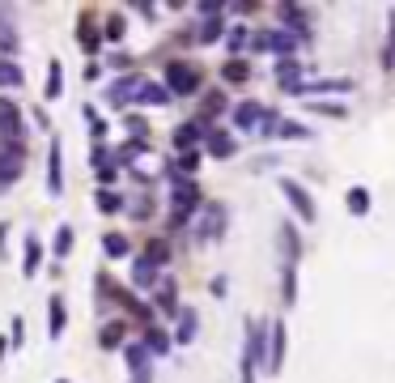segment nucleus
Returning <instances> with one entry per match:
<instances>
[{"mask_svg":"<svg viewBox=\"0 0 395 383\" xmlns=\"http://www.w3.org/2000/svg\"><path fill=\"white\" fill-rule=\"evenodd\" d=\"M17 179H21V145L0 141V188H9Z\"/></svg>","mask_w":395,"mask_h":383,"instance_id":"nucleus-8","label":"nucleus"},{"mask_svg":"<svg viewBox=\"0 0 395 383\" xmlns=\"http://www.w3.org/2000/svg\"><path fill=\"white\" fill-rule=\"evenodd\" d=\"M9 341H13V350L26 341V333H21V315H13V337H9Z\"/></svg>","mask_w":395,"mask_h":383,"instance_id":"nucleus-46","label":"nucleus"},{"mask_svg":"<svg viewBox=\"0 0 395 383\" xmlns=\"http://www.w3.org/2000/svg\"><path fill=\"white\" fill-rule=\"evenodd\" d=\"M77 43H81L85 51H98V47H102V34H98V26H94V17H89V13H85V17H81V26H77Z\"/></svg>","mask_w":395,"mask_h":383,"instance_id":"nucleus-18","label":"nucleus"},{"mask_svg":"<svg viewBox=\"0 0 395 383\" xmlns=\"http://www.w3.org/2000/svg\"><path fill=\"white\" fill-rule=\"evenodd\" d=\"M0 136H9L13 145H21L26 136V124H21V107L13 98H0Z\"/></svg>","mask_w":395,"mask_h":383,"instance_id":"nucleus-7","label":"nucleus"},{"mask_svg":"<svg viewBox=\"0 0 395 383\" xmlns=\"http://www.w3.org/2000/svg\"><path fill=\"white\" fill-rule=\"evenodd\" d=\"M21 81H26V72H21V68H17L13 60H0V85H9V90H17Z\"/></svg>","mask_w":395,"mask_h":383,"instance_id":"nucleus-31","label":"nucleus"},{"mask_svg":"<svg viewBox=\"0 0 395 383\" xmlns=\"http://www.w3.org/2000/svg\"><path fill=\"white\" fill-rule=\"evenodd\" d=\"M277 81L289 90V94H298L306 81H302V64H298V55H289V60H277Z\"/></svg>","mask_w":395,"mask_h":383,"instance_id":"nucleus-12","label":"nucleus"},{"mask_svg":"<svg viewBox=\"0 0 395 383\" xmlns=\"http://www.w3.org/2000/svg\"><path fill=\"white\" fill-rule=\"evenodd\" d=\"M281 247H285V264H298V256H302V243H298V230L285 222L281 226Z\"/></svg>","mask_w":395,"mask_h":383,"instance_id":"nucleus-23","label":"nucleus"},{"mask_svg":"<svg viewBox=\"0 0 395 383\" xmlns=\"http://www.w3.org/2000/svg\"><path fill=\"white\" fill-rule=\"evenodd\" d=\"M102 34H106L111 43H119V38H123V17H119V13H111V17H106V30H102Z\"/></svg>","mask_w":395,"mask_h":383,"instance_id":"nucleus-39","label":"nucleus"},{"mask_svg":"<svg viewBox=\"0 0 395 383\" xmlns=\"http://www.w3.org/2000/svg\"><path fill=\"white\" fill-rule=\"evenodd\" d=\"M68 252H72V226L64 222V226L55 230V243H51V256H55V260H64Z\"/></svg>","mask_w":395,"mask_h":383,"instance_id":"nucleus-29","label":"nucleus"},{"mask_svg":"<svg viewBox=\"0 0 395 383\" xmlns=\"http://www.w3.org/2000/svg\"><path fill=\"white\" fill-rule=\"evenodd\" d=\"M281 21H285L289 30H298L302 38L311 34V17H306V9H298V4H281Z\"/></svg>","mask_w":395,"mask_h":383,"instance_id":"nucleus-16","label":"nucleus"},{"mask_svg":"<svg viewBox=\"0 0 395 383\" xmlns=\"http://www.w3.org/2000/svg\"><path fill=\"white\" fill-rule=\"evenodd\" d=\"M4 350H9V341H4V337H0V358H4Z\"/></svg>","mask_w":395,"mask_h":383,"instance_id":"nucleus-51","label":"nucleus"},{"mask_svg":"<svg viewBox=\"0 0 395 383\" xmlns=\"http://www.w3.org/2000/svg\"><path fill=\"white\" fill-rule=\"evenodd\" d=\"M123 124H128V132H132V141H145V136H149V124H145L140 115H128Z\"/></svg>","mask_w":395,"mask_h":383,"instance_id":"nucleus-40","label":"nucleus"},{"mask_svg":"<svg viewBox=\"0 0 395 383\" xmlns=\"http://www.w3.org/2000/svg\"><path fill=\"white\" fill-rule=\"evenodd\" d=\"M170 98H174V94H170L166 85H157V81H145V85H140V94H136V102H140V107H166Z\"/></svg>","mask_w":395,"mask_h":383,"instance_id":"nucleus-14","label":"nucleus"},{"mask_svg":"<svg viewBox=\"0 0 395 383\" xmlns=\"http://www.w3.org/2000/svg\"><path fill=\"white\" fill-rule=\"evenodd\" d=\"M345 205H349L353 217H366V213H370V192H366V188H353V192L345 196Z\"/></svg>","mask_w":395,"mask_h":383,"instance_id":"nucleus-25","label":"nucleus"},{"mask_svg":"<svg viewBox=\"0 0 395 383\" xmlns=\"http://www.w3.org/2000/svg\"><path fill=\"white\" fill-rule=\"evenodd\" d=\"M221 222H226V209H221V205H208V209H204V226H200V239H221V230H226Z\"/></svg>","mask_w":395,"mask_h":383,"instance_id":"nucleus-17","label":"nucleus"},{"mask_svg":"<svg viewBox=\"0 0 395 383\" xmlns=\"http://www.w3.org/2000/svg\"><path fill=\"white\" fill-rule=\"evenodd\" d=\"M281 192H285V200L294 205V213L302 217V222H319V209H315V200H311V192L298 183V179H281Z\"/></svg>","mask_w":395,"mask_h":383,"instance_id":"nucleus-3","label":"nucleus"},{"mask_svg":"<svg viewBox=\"0 0 395 383\" xmlns=\"http://www.w3.org/2000/svg\"><path fill=\"white\" fill-rule=\"evenodd\" d=\"M60 153H64V145H60V136H55V141H51V153H47V192H51V196L64 192V158H60Z\"/></svg>","mask_w":395,"mask_h":383,"instance_id":"nucleus-10","label":"nucleus"},{"mask_svg":"<svg viewBox=\"0 0 395 383\" xmlns=\"http://www.w3.org/2000/svg\"><path fill=\"white\" fill-rule=\"evenodd\" d=\"M128 367H132V375H136V371H149V350H145V341L128 350Z\"/></svg>","mask_w":395,"mask_h":383,"instance_id":"nucleus-32","label":"nucleus"},{"mask_svg":"<svg viewBox=\"0 0 395 383\" xmlns=\"http://www.w3.org/2000/svg\"><path fill=\"white\" fill-rule=\"evenodd\" d=\"M38 264H43V243H38L34 234H26V260H21V273H26V277H34V273H38Z\"/></svg>","mask_w":395,"mask_h":383,"instance_id":"nucleus-20","label":"nucleus"},{"mask_svg":"<svg viewBox=\"0 0 395 383\" xmlns=\"http://www.w3.org/2000/svg\"><path fill=\"white\" fill-rule=\"evenodd\" d=\"M145 260H153V264L162 269V264L170 260V243H166V239H149V243H145Z\"/></svg>","mask_w":395,"mask_h":383,"instance_id":"nucleus-30","label":"nucleus"},{"mask_svg":"<svg viewBox=\"0 0 395 383\" xmlns=\"http://www.w3.org/2000/svg\"><path fill=\"white\" fill-rule=\"evenodd\" d=\"M226 111V94H208L204 98V115H221Z\"/></svg>","mask_w":395,"mask_h":383,"instance_id":"nucleus-41","label":"nucleus"},{"mask_svg":"<svg viewBox=\"0 0 395 383\" xmlns=\"http://www.w3.org/2000/svg\"><path fill=\"white\" fill-rule=\"evenodd\" d=\"M98 179H102V188H111V183H115V166H102Z\"/></svg>","mask_w":395,"mask_h":383,"instance_id":"nucleus-48","label":"nucleus"},{"mask_svg":"<svg viewBox=\"0 0 395 383\" xmlns=\"http://www.w3.org/2000/svg\"><path fill=\"white\" fill-rule=\"evenodd\" d=\"M204 145H208L213 158H234V149H238V141H234L226 128H208V141H204Z\"/></svg>","mask_w":395,"mask_h":383,"instance_id":"nucleus-13","label":"nucleus"},{"mask_svg":"<svg viewBox=\"0 0 395 383\" xmlns=\"http://www.w3.org/2000/svg\"><path fill=\"white\" fill-rule=\"evenodd\" d=\"M196 141H208L204 119H191V124H179V128H174V149H179V153H187Z\"/></svg>","mask_w":395,"mask_h":383,"instance_id":"nucleus-11","label":"nucleus"},{"mask_svg":"<svg viewBox=\"0 0 395 383\" xmlns=\"http://www.w3.org/2000/svg\"><path fill=\"white\" fill-rule=\"evenodd\" d=\"M0 256H4V222H0Z\"/></svg>","mask_w":395,"mask_h":383,"instance_id":"nucleus-50","label":"nucleus"},{"mask_svg":"<svg viewBox=\"0 0 395 383\" xmlns=\"http://www.w3.org/2000/svg\"><path fill=\"white\" fill-rule=\"evenodd\" d=\"M277 136H311V128H302L298 119H281L277 124Z\"/></svg>","mask_w":395,"mask_h":383,"instance_id":"nucleus-38","label":"nucleus"},{"mask_svg":"<svg viewBox=\"0 0 395 383\" xmlns=\"http://www.w3.org/2000/svg\"><path fill=\"white\" fill-rule=\"evenodd\" d=\"M145 350H149V354H157V358H162V354H166V350H170V337H166V333H162V328H153V324H149V328H145Z\"/></svg>","mask_w":395,"mask_h":383,"instance_id":"nucleus-27","label":"nucleus"},{"mask_svg":"<svg viewBox=\"0 0 395 383\" xmlns=\"http://www.w3.org/2000/svg\"><path fill=\"white\" fill-rule=\"evenodd\" d=\"M387 34H391V47L383 51V68H395V13H391V26H387Z\"/></svg>","mask_w":395,"mask_h":383,"instance_id":"nucleus-42","label":"nucleus"},{"mask_svg":"<svg viewBox=\"0 0 395 383\" xmlns=\"http://www.w3.org/2000/svg\"><path fill=\"white\" fill-rule=\"evenodd\" d=\"M85 119H89V128H94V136H102V132H106V124H102V115H98L94 107H85Z\"/></svg>","mask_w":395,"mask_h":383,"instance_id":"nucleus-43","label":"nucleus"},{"mask_svg":"<svg viewBox=\"0 0 395 383\" xmlns=\"http://www.w3.org/2000/svg\"><path fill=\"white\" fill-rule=\"evenodd\" d=\"M140 77L136 72H123V77H115L111 85H106V102H115V107H128V102H136V94H140Z\"/></svg>","mask_w":395,"mask_h":383,"instance_id":"nucleus-5","label":"nucleus"},{"mask_svg":"<svg viewBox=\"0 0 395 383\" xmlns=\"http://www.w3.org/2000/svg\"><path fill=\"white\" fill-rule=\"evenodd\" d=\"M132 383H153V371H136V375H132Z\"/></svg>","mask_w":395,"mask_h":383,"instance_id":"nucleus-49","label":"nucleus"},{"mask_svg":"<svg viewBox=\"0 0 395 383\" xmlns=\"http://www.w3.org/2000/svg\"><path fill=\"white\" fill-rule=\"evenodd\" d=\"M153 281H157V264H153V260H145V256H140V260H136V264H132V286H136V290H149V286H153Z\"/></svg>","mask_w":395,"mask_h":383,"instance_id":"nucleus-19","label":"nucleus"},{"mask_svg":"<svg viewBox=\"0 0 395 383\" xmlns=\"http://www.w3.org/2000/svg\"><path fill=\"white\" fill-rule=\"evenodd\" d=\"M166 90H170V94H196V90H200V68L174 60V64L166 68Z\"/></svg>","mask_w":395,"mask_h":383,"instance_id":"nucleus-2","label":"nucleus"},{"mask_svg":"<svg viewBox=\"0 0 395 383\" xmlns=\"http://www.w3.org/2000/svg\"><path fill=\"white\" fill-rule=\"evenodd\" d=\"M102 252H106L111 260H115V256H128V239H123V234H106V239H102Z\"/></svg>","mask_w":395,"mask_h":383,"instance_id":"nucleus-34","label":"nucleus"},{"mask_svg":"<svg viewBox=\"0 0 395 383\" xmlns=\"http://www.w3.org/2000/svg\"><path fill=\"white\" fill-rule=\"evenodd\" d=\"M145 149H149V141H128V145H119V149H115V158H119V162H132V158H136V153H145Z\"/></svg>","mask_w":395,"mask_h":383,"instance_id":"nucleus-36","label":"nucleus"},{"mask_svg":"<svg viewBox=\"0 0 395 383\" xmlns=\"http://www.w3.org/2000/svg\"><path fill=\"white\" fill-rule=\"evenodd\" d=\"M251 47L255 51H277L281 60H289L298 51V38L289 30H260V34H251Z\"/></svg>","mask_w":395,"mask_h":383,"instance_id":"nucleus-1","label":"nucleus"},{"mask_svg":"<svg viewBox=\"0 0 395 383\" xmlns=\"http://www.w3.org/2000/svg\"><path fill=\"white\" fill-rule=\"evenodd\" d=\"M174 294H179V286H174L170 277H162V281H157V307L170 311V315H179V298H174Z\"/></svg>","mask_w":395,"mask_h":383,"instance_id":"nucleus-21","label":"nucleus"},{"mask_svg":"<svg viewBox=\"0 0 395 383\" xmlns=\"http://www.w3.org/2000/svg\"><path fill=\"white\" fill-rule=\"evenodd\" d=\"M311 107H315V111H323V115H345V107H336V102H319V98H315Z\"/></svg>","mask_w":395,"mask_h":383,"instance_id":"nucleus-45","label":"nucleus"},{"mask_svg":"<svg viewBox=\"0 0 395 383\" xmlns=\"http://www.w3.org/2000/svg\"><path fill=\"white\" fill-rule=\"evenodd\" d=\"M285 350H289L285 320H272V328H268V362H264L272 375H281V367H285Z\"/></svg>","mask_w":395,"mask_h":383,"instance_id":"nucleus-4","label":"nucleus"},{"mask_svg":"<svg viewBox=\"0 0 395 383\" xmlns=\"http://www.w3.org/2000/svg\"><path fill=\"white\" fill-rule=\"evenodd\" d=\"M243 43H247V30H234L230 34V51H243Z\"/></svg>","mask_w":395,"mask_h":383,"instance_id":"nucleus-47","label":"nucleus"},{"mask_svg":"<svg viewBox=\"0 0 395 383\" xmlns=\"http://www.w3.org/2000/svg\"><path fill=\"white\" fill-rule=\"evenodd\" d=\"M64 324H68V315H64V298H60V294H51V328H47V333H51V341H55V337H64Z\"/></svg>","mask_w":395,"mask_h":383,"instance_id":"nucleus-26","label":"nucleus"},{"mask_svg":"<svg viewBox=\"0 0 395 383\" xmlns=\"http://www.w3.org/2000/svg\"><path fill=\"white\" fill-rule=\"evenodd\" d=\"M98 209H102V213H119V209H123V200H119V192H111V188H102V192H98Z\"/></svg>","mask_w":395,"mask_h":383,"instance_id":"nucleus-33","label":"nucleus"},{"mask_svg":"<svg viewBox=\"0 0 395 383\" xmlns=\"http://www.w3.org/2000/svg\"><path fill=\"white\" fill-rule=\"evenodd\" d=\"M196 166H200V153H196V149L179 153V171H196Z\"/></svg>","mask_w":395,"mask_h":383,"instance_id":"nucleus-44","label":"nucleus"},{"mask_svg":"<svg viewBox=\"0 0 395 383\" xmlns=\"http://www.w3.org/2000/svg\"><path fill=\"white\" fill-rule=\"evenodd\" d=\"M200 183H191V179H183V183H174V192H170V213H179V217H191V209H200Z\"/></svg>","mask_w":395,"mask_h":383,"instance_id":"nucleus-6","label":"nucleus"},{"mask_svg":"<svg viewBox=\"0 0 395 383\" xmlns=\"http://www.w3.org/2000/svg\"><path fill=\"white\" fill-rule=\"evenodd\" d=\"M98 341H102L106 350H111V345H119V341H123V324H119V320H115V324H106V328L98 333Z\"/></svg>","mask_w":395,"mask_h":383,"instance_id":"nucleus-37","label":"nucleus"},{"mask_svg":"<svg viewBox=\"0 0 395 383\" xmlns=\"http://www.w3.org/2000/svg\"><path fill=\"white\" fill-rule=\"evenodd\" d=\"M281 298H285V307H294V303H298V264H285V277H281Z\"/></svg>","mask_w":395,"mask_h":383,"instance_id":"nucleus-24","label":"nucleus"},{"mask_svg":"<svg viewBox=\"0 0 395 383\" xmlns=\"http://www.w3.org/2000/svg\"><path fill=\"white\" fill-rule=\"evenodd\" d=\"M221 30H226V21H221V17H208V21L200 26V43H213V38H221Z\"/></svg>","mask_w":395,"mask_h":383,"instance_id":"nucleus-35","label":"nucleus"},{"mask_svg":"<svg viewBox=\"0 0 395 383\" xmlns=\"http://www.w3.org/2000/svg\"><path fill=\"white\" fill-rule=\"evenodd\" d=\"M260 119H268V111H264L260 102H238V107H234V128H238V132H264Z\"/></svg>","mask_w":395,"mask_h":383,"instance_id":"nucleus-9","label":"nucleus"},{"mask_svg":"<svg viewBox=\"0 0 395 383\" xmlns=\"http://www.w3.org/2000/svg\"><path fill=\"white\" fill-rule=\"evenodd\" d=\"M196 324H200L196 307H183V311H179V328H174V341H179V345H191V341H196Z\"/></svg>","mask_w":395,"mask_h":383,"instance_id":"nucleus-15","label":"nucleus"},{"mask_svg":"<svg viewBox=\"0 0 395 383\" xmlns=\"http://www.w3.org/2000/svg\"><path fill=\"white\" fill-rule=\"evenodd\" d=\"M64 94V68H60V60H51L47 64V98H60Z\"/></svg>","mask_w":395,"mask_h":383,"instance_id":"nucleus-28","label":"nucleus"},{"mask_svg":"<svg viewBox=\"0 0 395 383\" xmlns=\"http://www.w3.org/2000/svg\"><path fill=\"white\" fill-rule=\"evenodd\" d=\"M221 77H226L230 85H243V81L251 77V64H247L243 55H234V60H226V68H221Z\"/></svg>","mask_w":395,"mask_h":383,"instance_id":"nucleus-22","label":"nucleus"}]
</instances>
